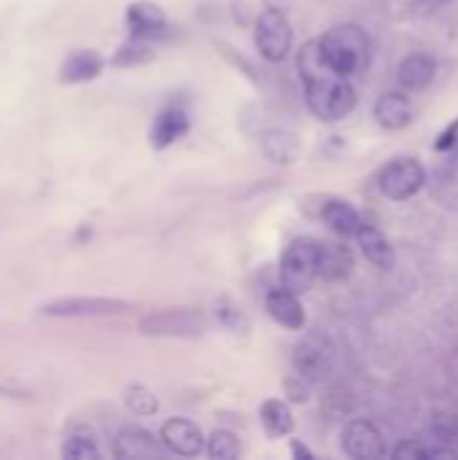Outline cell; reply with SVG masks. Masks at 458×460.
<instances>
[{
	"instance_id": "8fae6325",
	"label": "cell",
	"mask_w": 458,
	"mask_h": 460,
	"mask_svg": "<svg viewBox=\"0 0 458 460\" xmlns=\"http://www.w3.org/2000/svg\"><path fill=\"white\" fill-rule=\"evenodd\" d=\"M127 25L132 38H146L154 41L168 33V17L157 4H148V0H137V4L127 6Z\"/></svg>"
},
{
	"instance_id": "484cf974",
	"label": "cell",
	"mask_w": 458,
	"mask_h": 460,
	"mask_svg": "<svg viewBox=\"0 0 458 460\" xmlns=\"http://www.w3.org/2000/svg\"><path fill=\"white\" fill-rule=\"evenodd\" d=\"M205 449L213 460H235L240 457V439L232 431L219 428L205 439Z\"/></svg>"
},
{
	"instance_id": "3957f363",
	"label": "cell",
	"mask_w": 458,
	"mask_h": 460,
	"mask_svg": "<svg viewBox=\"0 0 458 460\" xmlns=\"http://www.w3.org/2000/svg\"><path fill=\"white\" fill-rule=\"evenodd\" d=\"M137 332L146 337H179L192 340L203 337L208 332V318L197 307H168V310H157L140 318Z\"/></svg>"
},
{
	"instance_id": "9a60e30c",
	"label": "cell",
	"mask_w": 458,
	"mask_h": 460,
	"mask_svg": "<svg viewBox=\"0 0 458 460\" xmlns=\"http://www.w3.org/2000/svg\"><path fill=\"white\" fill-rule=\"evenodd\" d=\"M113 455L116 457H160L162 441L154 439L146 428H124L113 439Z\"/></svg>"
},
{
	"instance_id": "e0dca14e",
	"label": "cell",
	"mask_w": 458,
	"mask_h": 460,
	"mask_svg": "<svg viewBox=\"0 0 458 460\" xmlns=\"http://www.w3.org/2000/svg\"><path fill=\"white\" fill-rule=\"evenodd\" d=\"M375 121L383 127V129H404L410 121H412V103L407 94L402 92H386L378 97L375 103Z\"/></svg>"
},
{
	"instance_id": "4dcf8cb0",
	"label": "cell",
	"mask_w": 458,
	"mask_h": 460,
	"mask_svg": "<svg viewBox=\"0 0 458 460\" xmlns=\"http://www.w3.org/2000/svg\"><path fill=\"white\" fill-rule=\"evenodd\" d=\"M286 393H288V398L296 401V404L308 401V380L299 377V374H291V377L286 380Z\"/></svg>"
},
{
	"instance_id": "2e32d148",
	"label": "cell",
	"mask_w": 458,
	"mask_h": 460,
	"mask_svg": "<svg viewBox=\"0 0 458 460\" xmlns=\"http://www.w3.org/2000/svg\"><path fill=\"white\" fill-rule=\"evenodd\" d=\"M105 68V60L100 52L95 49H79L73 52L62 68H60V81L62 84H87V81H95Z\"/></svg>"
},
{
	"instance_id": "ac0fdd59",
	"label": "cell",
	"mask_w": 458,
	"mask_h": 460,
	"mask_svg": "<svg viewBox=\"0 0 458 460\" xmlns=\"http://www.w3.org/2000/svg\"><path fill=\"white\" fill-rule=\"evenodd\" d=\"M354 272V253L343 242H321L319 245V277L324 280H346Z\"/></svg>"
},
{
	"instance_id": "ba28073f",
	"label": "cell",
	"mask_w": 458,
	"mask_h": 460,
	"mask_svg": "<svg viewBox=\"0 0 458 460\" xmlns=\"http://www.w3.org/2000/svg\"><path fill=\"white\" fill-rule=\"evenodd\" d=\"M160 441L165 449H171L173 455H181V457H197L205 449V436H203L200 425L187 417L165 420L160 428Z\"/></svg>"
},
{
	"instance_id": "4fadbf2b",
	"label": "cell",
	"mask_w": 458,
	"mask_h": 460,
	"mask_svg": "<svg viewBox=\"0 0 458 460\" xmlns=\"http://www.w3.org/2000/svg\"><path fill=\"white\" fill-rule=\"evenodd\" d=\"M264 307L267 313L275 324H280L283 329H291V332H299L304 326V310H302V301H299V293L288 291V288H272L267 296H264Z\"/></svg>"
},
{
	"instance_id": "30bf717a",
	"label": "cell",
	"mask_w": 458,
	"mask_h": 460,
	"mask_svg": "<svg viewBox=\"0 0 458 460\" xmlns=\"http://www.w3.org/2000/svg\"><path fill=\"white\" fill-rule=\"evenodd\" d=\"M332 366V348L324 337H304L294 348V369L308 382L321 380Z\"/></svg>"
},
{
	"instance_id": "44dd1931",
	"label": "cell",
	"mask_w": 458,
	"mask_h": 460,
	"mask_svg": "<svg viewBox=\"0 0 458 460\" xmlns=\"http://www.w3.org/2000/svg\"><path fill=\"white\" fill-rule=\"evenodd\" d=\"M262 151L275 165H291L299 153V143H296V135H291L286 129H270L262 137Z\"/></svg>"
},
{
	"instance_id": "d6a6232c",
	"label": "cell",
	"mask_w": 458,
	"mask_h": 460,
	"mask_svg": "<svg viewBox=\"0 0 458 460\" xmlns=\"http://www.w3.org/2000/svg\"><path fill=\"white\" fill-rule=\"evenodd\" d=\"M291 455L299 457V460H313V452L304 447L302 441H291Z\"/></svg>"
},
{
	"instance_id": "603a6c76",
	"label": "cell",
	"mask_w": 458,
	"mask_h": 460,
	"mask_svg": "<svg viewBox=\"0 0 458 460\" xmlns=\"http://www.w3.org/2000/svg\"><path fill=\"white\" fill-rule=\"evenodd\" d=\"M296 68H299V76L302 81H316V78H324L329 73H335L321 52V44L319 41H308L302 49H299V57H296Z\"/></svg>"
},
{
	"instance_id": "8992f818",
	"label": "cell",
	"mask_w": 458,
	"mask_h": 460,
	"mask_svg": "<svg viewBox=\"0 0 458 460\" xmlns=\"http://www.w3.org/2000/svg\"><path fill=\"white\" fill-rule=\"evenodd\" d=\"M127 310H132L129 301L111 296H68L41 307V313L49 318H103V316H121Z\"/></svg>"
},
{
	"instance_id": "f546056e",
	"label": "cell",
	"mask_w": 458,
	"mask_h": 460,
	"mask_svg": "<svg viewBox=\"0 0 458 460\" xmlns=\"http://www.w3.org/2000/svg\"><path fill=\"white\" fill-rule=\"evenodd\" d=\"M216 316H219V324L221 326H227L229 332H246L248 329V321H246V316L237 310V307H232V304H219V310H216Z\"/></svg>"
},
{
	"instance_id": "5b68a950",
	"label": "cell",
	"mask_w": 458,
	"mask_h": 460,
	"mask_svg": "<svg viewBox=\"0 0 458 460\" xmlns=\"http://www.w3.org/2000/svg\"><path fill=\"white\" fill-rule=\"evenodd\" d=\"M291 41H294V30H291V22H288L286 12L264 9L256 17L254 44H256L259 54L267 62H283L288 57V52H291Z\"/></svg>"
},
{
	"instance_id": "836d02e7",
	"label": "cell",
	"mask_w": 458,
	"mask_h": 460,
	"mask_svg": "<svg viewBox=\"0 0 458 460\" xmlns=\"http://www.w3.org/2000/svg\"><path fill=\"white\" fill-rule=\"evenodd\" d=\"M418 6H423V9H439V6H447V4H453V0H415Z\"/></svg>"
},
{
	"instance_id": "cb8c5ba5",
	"label": "cell",
	"mask_w": 458,
	"mask_h": 460,
	"mask_svg": "<svg viewBox=\"0 0 458 460\" xmlns=\"http://www.w3.org/2000/svg\"><path fill=\"white\" fill-rule=\"evenodd\" d=\"M154 44L146 38H129L127 44L119 46V52L111 57L113 68H135V65H146L154 60Z\"/></svg>"
},
{
	"instance_id": "52a82bcc",
	"label": "cell",
	"mask_w": 458,
	"mask_h": 460,
	"mask_svg": "<svg viewBox=\"0 0 458 460\" xmlns=\"http://www.w3.org/2000/svg\"><path fill=\"white\" fill-rule=\"evenodd\" d=\"M423 184H426V170L412 157L391 160L378 176V186H380L383 197H388L394 202H404V200L415 197L423 189Z\"/></svg>"
},
{
	"instance_id": "f1b7e54d",
	"label": "cell",
	"mask_w": 458,
	"mask_h": 460,
	"mask_svg": "<svg viewBox=\"0 0 458 460\" xmlns=\"http://www.w3.org/2000/svg\"><path fill=\"white\" fill-rule=\"evenodd\" d=\"M103 452L97 441L87 433H71L62 444V457L65 460H97Z\"/></svg>"
},
{
	"instance_id": "d4e9b609",
	"label": "cell",
	"mask_w": 458,
	"mask_h": 460,
	"mask_svg": "<svg viewBox=\"0 0 458 460\" xmlns=\"http://www.w3.org/2000/svg\"><path fill=\"white\" fill-rule=\"evenodd\" d=\"M445 457H458V417L445 415L431 425V439Z\"/></svg>"
},
{
	"instance_id": "d6986e66",
	"label": "cell",
	"mask_w": 458,
	"mask_h": 460,
	"mask_svg": "<svg viewBox=\"0 0 458 460\" xmlns=\"http://www.w3.org/2000/svg\"><path fill=\"white\" fill-rule=\"evenodd\" d=\"M354 240L359 242V251L364 253V259L370 264H375L378 269H391L394 267V248L388 245V240H386V234L380 229H375L372 224L364 221Z\"/></svg>"
},
{
	"instance_id": "1f68e13d",
	"label": "cell",
	"mask_w": 458,
	"mask_h": 460,
	"mask_svg": "<svg viewBox=\"0 0 458 460\" xmlns=\"http://www.w3.org/2000/svg\"><path fill=\"white\" fill-rule=\"evenodd\" d=\"M455 143H458V119H455V121H450V124L437 135L434 148H437V151H450Z\"/></svg>"
},
{
	"instance_id": "7402d4cb",
	"label": "cell",
	"mask_w": 458,
	"mask_h": 460,
	"mask_svg": "<svg viewBox=\"0 0 458 460\" xmlns=\"http://www.w3.org/2000/svg\"><path fill=\"white\" fill-rule=\"evenodd\" d=\"M259 420H262L264 433L272 439L288 436L294 431V415H291L288 404L280 398H267L259 409Z\"/></svg>"
},
{
	"instance_id": "9c48e42d",
	"label": "cell",
	"mask_w": 458,
	"mask_h": 460,
	"mask_svg": "<svg viewBox=\"0 0 458 460\" xmlns=\"http://www.w3.org/2000/svg\"><path fill=\"white\" fill-rule=\"evenodd\" d=\"M340 441H343V452L348 457H354V460H372V457H380L386 452L383 436L370 420L346 423V428L340 433Z\"/></svg>"
},
{
	"instance_id": "4316f807",
	"label": "cell",
	"mask_w": 458,
	"mask_h": 460,
	"mask_svg": "<svg viewBox=\"0 0 458 460\" xmlns=\"http://www.w3.org/2000/svg\"><path fill=\"white\" fill-rule=\"evenodd\" d=\"M391 457L396 460H431V457H445L442 449L429 441V439H407V441H399L394 449H391Z\"/></svg>"
},
{
	"instance_id": "277c9868",
	"label": "cell",
	"mask_w": 458,
	"mask_h": 460,
	"mask_svg": "<svg viewBox=\"0 0 458 460\" xmlns=\"http://www.w3.org/2000/svg\"><path fill=\"white\" fill-rule=\"evenodd\" d=\"M319 240L296 237L280 256V280L283 288L294 293H304L319 277Z\"/></svg>"
},
{
	"instance_id": "ffe728a7",
	"label": "cell",
	"mask_w": 458,
	"mask_h": 460,
	"mask_svg": "<svg viewBox=\"0 0 458 460\" xmlns=\"http://www.w3.org/2000/svg\"><path fill=\"white\" fill-rule=\"evenodd\" d=\"M321 218H324V224H327L337 237H343V240L356 237L359 226L364 224V218L359 216V210H356L351 202H346V200H329V202L324 205V210H321Z\"/></svg>"
},
{
	"instance_id": "5bb4252c",
	"label": "cell",
	"mask_w": 458,
	"mask_h": 460,
	"mask_svg": "<svg viewBox=\"0 0 458 460\" xmlns=\"http://www.w3.org/2000/svg\"><path fill=\"white\" fill-rule=\"evenodd\" d=\"M437 76V62L426 52H412L407 54L399 68H396V81L404 92H421L426 89Z\"/></svg>"
},
{
	"instance_id": "83f0119b",
	"label": "cell",
	"mask_w": 458,
	"mask_h": 460,
	"mask_svg": "<svg viewBox=\"0 0 458 460\" xmlns=\"http://www.w3.org/2000/svg\"><path fill=\"white\" fill-rule=\"evenodd\" d=\"M124 404L132 415H140V417H148L160 409V398L151 393L146 385H129L124 390Z\"/></svg>"
},
{
	"instance_id": "6da1fadb",
	"label": "cell",
	"mask_w": 458,
	"mask_h": 460,
	"mask_svg": "<svg viewBox=\"0 0 458 460\" xmlns=\"http://www.w3.org/2000/svg\"><path fill=\"white\" fill-rule=\"evenodd\" d=\"M319 44L329 68L343 78L359 76L370 68V60H372L370 36L364 33V28L354 22L335 25L332 30H327L324 38H319Z\"/></svg>"
},
{
	"instance_id": "7c38bea8",
	"label": "cell",
	"mask_w": 458,
	"mask_h": 460,
	"mask_svg": "<svg viewBox=\"0 0 458 460\" xmlns=\"http://www.w3.org/2000/svg\"><path fill=\"white\" fill-rule=\"evenodd\" d=\"M189 127H192V124H189L187 111H184L181 105H168L165 111H160V116L154 119V124H151V129H148V143H151V148L162 151V148L179 143L181 137H187Z\"/></svg>"
},
{
	"instance_id": "7a4b0ae2",
	"label": "cell",
	"mask_w": 458,
	"mask_h": 460,
	"mask_svg": "<svg viewBox=\"0 0 458 460\" xmlns=\"http://www.w3.org/2000/svg\"><path fill=\"white\" fill-rule=\"evenodd\" d=\"M304 100H308V108L316 119L335 124L356 108V89L348 78L329 73L324 78L304 84Z\"/></svg>"
}]
</instances>
